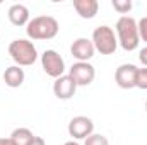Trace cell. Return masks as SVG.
<instances>
[{"instance_id": "10", "label": "cell", "mask_w": 147, "mask_h": 145, "mask_svg": "<svg viewBox=\"0 0 147 145\" xmlns=\"http://www.w3.org/2000/svg\"><path fill=\"white\" fill-rule=\"evenodd\" d=\"M75 89H77V84L74 82L70 75H62V77L55 79V82H53V94L62 101L70 99L75 94Z\"/></svg>"}, {"instance_id": "9", "label": "cell", "mask_w": 147, "mask_h": 145, "mask_svg": "<svg viewBox=\"0 0 147 145\" xmlns=\"http://www.w3.org/2000/svg\"><path fill=\"white\" fill-rule=\"evenodd\" d=\"M94 44L87 38H77L70 46V53L77 62H89L94 56Z\"/></svg>"}, {"instance_id": "23", "label": "cell", "mask_w": 147, "mask_h": 145, "mask_svg": "<svg viewBox=\"0 0 147 145\" xmlns=\"http://www.w3.org/2000/svg\"><path fill=\"white\" fill-rule=\"evenodd\" d=\"M146 109H147V101H146Z\"/></svg>"}, {"instance_id": "21", "label": "cell", "mask_w": 147, "mask_h": 145, "mask_svg": "<svg viewBox=\"0 0 147 145\" xmlns=\"http://www.w3.org/2000/svg\"><path fill=\"white\" fill-rule=\"evenodd\" d=\"M0 145H14L10 138H0Z\"/></svg>"}, {"instance_id": "13", "label": "cell", "mask_w": 147, "mask_h": 145, "mask_svg": "<svg viewBox=\"0 0 147 145\" xmlns=\"http://www.w3.org/2000/svg\"><path fill=\"white\" fill-rule=\"evenodd\" d=\"M3 82H5V85H9L12 89L21 87L22 82H24V70L21 67H17V65H12V67L5 68V72H3Z\"/></svg>"}, {"instance_id": "2", "label": "cell", "mask_w": 147, "mask_h": 145, "mask_svg": "<svg viewBox=\"0 0 147 145\" xmlns=\"http://www.w3.org/2000/svg\"><path fill=\"white\" fill-rule=\"evenodd\" d=\"M116 34H118V44L125 51H134L139 48V43H140L139 26L134 17L121 15L116 21Z\"/></svg>"}, {"instance_id": "11", "label": "cell", "mask_w": 147, "mask_h": 145, "mask_svg": "<svg viewBox=\"0 0 147 145\" xmlns=\"http://www.w3.org/2000/svg\"><path fill=\"white\" fill-rule=\"evenodd\" d=\"M74 9L79 14V17L94 19L99 10V3L98 0H74Z\"/></svg>"}, {"instance_id": "5", "label": "cell", "mask_w": 147, "mask_h": 145, "mask_svg": "<svg viewBox=\"0 0 147 145\" xmlns=\"http://www.w3.org/2000/svg\"><path fill=\"white\" fill-rule=\"evenodd\" d=\"M41 67L48 77L58 79L65 75V62L55 50H46L41 55Z\"/></svg>"}, {"instance_id": "17", "label": "cell", "mask_w": 147, "mask_h": 145, "mask_svg": "<svg viewBox=\"0 0 147 145\" xmlns=\"http://www.w3.org/2000/svg\"><path fill=\"white\" fill-rule=\"evenodd\" d=\"M135 87L146 91L147 89V68H139L137 72V80H135Z\"/></svg>"}, {"instance_id": "4", "label": "cell", "mask_w": 147, "mask_h": 145, "mask_svg": "<svg viewBox=\"0 0 147 145\" xmlns=\"http://www.w3.org/2000/svg\"><path fill=\"white\" fill-rule=\"evenodd\" d=\"M92 44L94 50L101 55H113L118 48V38L115 36V31L110 26H99L92 33Z\"/></svg>"}, {"instance_id": "20", "label": "cell", "mask_w": 147, "mask_h": 145, "mask_svg": "<svg viewBox=\"0 0 147 145\" xmlns=\"http://www.w3.org/2000/svg\"><path fill=\"white\" fill-rule=\"evenodd\" d=\"M31 145H45V140H43L41 137H34V142Z\"/></svg>"}, {"instance_id": "7", "label": "cell", "mask_w": 147, "mask_h": 145, "mask_svg": "<svg viewBox=\"0 0 147 145\" xmlns=\"http://www.w3.org/2000/svg\"><path fill=\"white\" fill-rule=\"evenodd\" d=\"M69 75L74 79L77 87L79 85H89V84H92V80L96 77V70L89 62H77L70 67Z\"/></svg>"}, {"instance_id": "8", "label": "cell", "mask_w": 147, "mask_h": 145, "mask_svg": "<svg viewBox=\"0 0 147 145\" xmlns=\"http://www.w3.org/2000/svg\"><path fill=\"white\" fill-rule=\"evenodd\" d=\"M137 72L139 68L132 63H123L116 68L115 72V82L118 87L121 89H134L135 87V80H137Z\"/></svg>"}, {"instance_id": "14", "label": "cell", "mask_w": 147, "mask_h": 145, "mask_svg": "<svg viewBox=\"0 0 147 145\" xmlns=\"http://www.w3.org/2000/svg\"><path fill=\"white\" fill-rule=\"evenodd\" d=\"M34 137L33 132L29 128H16L10 135V140L14 145H31L34 142Z\"/></svg>"}, {"instance_id": "3", "label": "cell", "mask_w": 147, "mask_h": 145, "mask_svg": "<svg viewBox=\"0 0 147 145\" xmlns=\"http://www.w3.org/2000/svg\"><path fill=\"white\" fill-rule=\"evenodd\" d=\"M9 55L17 67H29L38 60V51L33 41L22 39V38L14 39L9 44Z\"/></svg>"}, {"instance_id": "1", "label": "cell", "mask_w": 147, "mask_h": 145, "mask_svg": "<svg viewBox=\"0 0 147 145\" xmlns=\"http://www.w3.org/2000/svg\"><path fill=\"white\" fill-rule=\"evenodd\" d=\"M60 26L58 21L51 15H38L31 19L26 26V34L33 41H41V39H53L58 34Z\"/></svg>"}, {"instance_id": "22", "label": "cell", "mask_w": 147, "mask_h": 145, "mask_svg": "<svg viewBox=\"0 0 147 145\" xmlns=\"http://www.w3.org/2000/svg\"><path fill=\"white\" fill-rule=\"evenodd\" d=\"M63 145H79V144H77V142H74V140H70V142H65Z\"/></svg>"}, {"instance_id": "15", "label": "cell", "mask_w": 147, "mask_h": 145, "mask_svg": "<svg viewBox=\"0 0 147 145\" xmlns=\"http://www.w3.org/2000/svg\"><path fill=\"white\" fill-rule=\"evenodd\" d=\"M84 145H110V142H108V138H106L105 135H101V133H92V135H89V137L84 140Z\"/></svg>"}, {"instance_id": "16", "label": "cell", "mask_w": 147, "mask_h": 145, "mask_svg": "<svg viewBox=\"0 0 147 145\" xmlns=\"http://www.w3.org/2000/svg\"><path fill=\"white\" fill-rule=\"evenodd\" d=\"M111 5H113V9L118 10L120 14H128V12L132 10V2H130V0H113Z\"/></svg>"}, {"instance_id": "19", "label": "cell", "mask_w": 147, "mask_h": 145, "mask_svg": "<svg viewBox=\"0 0 147 145\" xmlns=\"http://www.w3.org/2000/svg\"><path fill=\"white\" fill-rule=\"evenodd\" d=\"M139 60H140V63H142V65H146V67H147V46L140 50V53H139Z\"/></svg>"}, {"instance_id": "12", "label": "cell", "mask_w": 147, "mask_h": 145, "mask_svg": "<svg viewBox=\"0 0 147 145\" xmlns=\"http://www.w3.org/2000/svg\"><path fill=\"white\" fill-rule=\"evenodd\" d=\"M7 15H9V21L14 26H19V28L21 26H28V22L31 21L29 19V9L26 5H22V3H14L9 9Z\"/></svg>"}, {"instance_id": "6", "label": "cell", "mask_w": 147, "mask_h": 145, "mask_svg": "<svg viewBox=\"0 0 147 145\" xmlns=\"http://www.w3.org/2000/svg\"><path fill=\"white\" fill-rule=\"evenodd\" d=\"M94 132V123L87 116H75L69 123V135L74 137L75 140H86L89 135Z\"/></svg>"}, {"instance_id": "18", "label": "cell", "mask_w": 147, "mask_h": 145, "mask_svg": "<svg viewBox=\"0 0 147 145\" xmlns=\"http://www.w3.org/2000/svg\"><path fill=\"white\" fill-rule=\"evenodd\" d=\"M137 26H139V36H140V39L144 43H147V17H142L137 22Z\"/></svg>"}]
</instances>
